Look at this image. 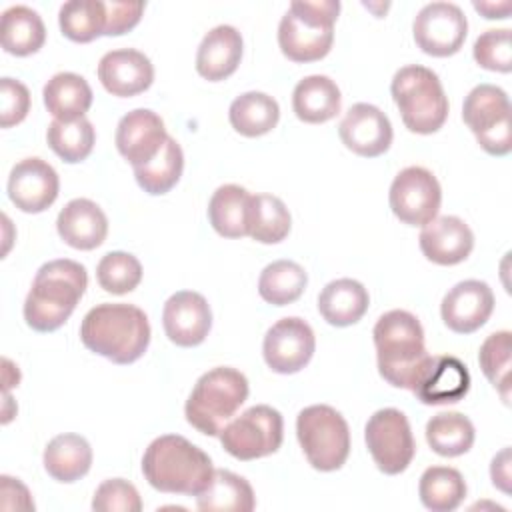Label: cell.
Here are the masks:
<instances>
[{
    "mask_svg": "<svg viewBox=\"0 0 512 512\" xmlns=\"http://www.w3.org/2000/svg\"><path fill=\"white\" fill-rule=\"evenodd\" d=\"M82 344L114 364H132L150 344L146 314L134 304H98L80 324Z\"/></svg>",
    "mask_w": 512,
    "mask_h": 512,
    "instance_id": "1",
    "label": "cell"
},
{
    "mask_svg": "<svg viewBox=\"0 0 512 512\" xmlns=\"http://www.w3.org/2000/svg\"><path fill=\"white\" fill-rule=\"evenodd\" d=\"M142 474L158 492L198 496L212 480L210 456L178 434L154 438L142 456Z\"/></svg>",
    "mask_w": 512,
    "mask_h": 512,
    "instance_id": "2",
    "label": "cell"
},
{
    "mask_svg": "<svg viewBox=\"0 0 512 512\" xmlns=\"http://www.w3.org/2000/svg\"><path fill=\"white\" fill-rule=\"evenodd\" d=\"M88 274L80 262L60 258L40 266L24 300V320L36 332L58 330L86 292Z\"/></svg>",
    "mask_w": 512,
    "mask_h": 512,
    "instance_id": "3",
    "label": "cell"
},
{
    "mask_svg": "<svg viewBox=\"0 0 512 512\" xmlns=\"http://www.w3.org/2000/svg\"><path fill=\"white\" fill-rule=\"evenodd\" d=\"M378 372L396 388H412V382L428 358L420 320L406 310L382 314L372 330Z\"/></svg>",
    "mask_w": 512,
    "mask_h": 512,
    "instance_id": "4",
    "label": "cell"
},
{
    "mask_svg": "<svg viewBox=\"0 0 512 512\" xmlns=\"http://www.w3.org/2000/svg\"><path fill=\"white\" fill-rule=\"evenodd\" d=\"M338 0H294L278 24V46L292 62H316L334 42Z\"/></svg>",
    "mask_w": 512,
    "mask_h": 512,
    "instance_id": "5",
    "label": "cell"
},
{
    "mask_svg": "<svg viewBox=\"0 0 512 512\" xmlns=\"http://www.w3.org/2000/svg\"><path fill=\"white\" fill-rule=\"evenodd\" d=\"M248 398L246 376L230 366H218L204 372L184 406L190 426L206 436H220L222 428Z\"/></svg>",
    "mask_w": 512,
    "mask_h": 512,
    "instance_id": "6",
    "label": "cell"
},
{
    "mask_svg": "<svg viewBox=\"0 0 512 512\" xmlns=\"http://www.w3.org/2000/svg\"><path fill=\"white\" fill-rule=\"evenodd\" d=\"M402 122L410 132L434 134L448 118V98L436 72L420 64L402 66L390 84Z\"/></svg>",
    "mask_w": 512,
    "mask_h": 512,
    "instance_id": "7",
    "label": "cell"
},
{
    "mask_svg": "<svg viewBox=\"0 0 512 512\" xmlns=\"http://www.w3.org/2000/svg\"><path fill=\"white\" fill-rule=\"evenodd\" d=\"M296 436L308 464L320 472L342 468L350 454L348 422L328 404H312L300 410Z\"/></svg>",
    "mask_w": 512,
    "mask_h": 512,
    "instance_id": "8",
    "label": "cell"
},
{
    "mask_svg": "<svg viewBox=\"0 0 512 512\" xmlns=\"http://www.w3.org/2000/svg\"><path fill=\"white\" fill-rule=\"evenodd\" d=\"M510 110L508 94L494 84H478L464 98L462 118L484 152L506 156L512 150Z\"/></svg>",
    "mask_w": 512,
    "mask_h": 512,
    "instance_id": "9",
    "label": "cell"
},
{
    "mask_svg": "<svg viewBox=\"0 0 512 512\" xmlns=\"http://www.w3.org/2000/svg\"><path fill=\"white\" fill-rule=\"evenodd\" d=\"M282 438V414L268 404L244 410L220 432L222 448L238 460H256L274 454L282 446Z\"/></svg>",
    "mask_w": 512,
    "mask_h": 512,
    "instance_id": "10",
    "label": "cell"
},
{
    "mask_svg": "<svg viewBox=\"0 0 512 512\" xmlns=\"http://www.w3.org/2000/svg\"><path fill=\"white\" fill-rule=\"evenodd\" d=\"M364 440L374 464L388 476L404 472L416 454L408 418L396 408L374 412L366 422Z\"/></svg>",
    "mask_w": 512,
    "mask_h": 512,
    "instance_id": "11",
    "label": "cell"
},
{
    "mask_svg": "<svg viewBox=\"0 0 512 512\" xmlns=\"http://www.w3.org/2000/svg\"><path fill=\"white\" fill-rule=\"evenodd\" d=\"M390 208L408 226H424L438 216L442 188L436 176L422 166H408L390 184Z\"/></svg>",
    "mask_w": 512,
    "mask_h": 512,
    "instance_id": "12",
    "label": "cell"
},
{
    "mask_svg": "<svg viewBox=\"0 0 512 512\" xmlns=\"http://www.w3.org/2000/svg\"><path fill=\"white\" fill-rule=\"evenodd\" d=\"M416 46L436 58L456 54L468 34V20L460 6L452 2H430L414 18L412 24Z\"/></svg>",
    "mask_w": 512,
    "mask_h": 512,
    "instance_id": "13",
    "label": "cell"
},
{
    "mask_svg": "<svg viewBox=\"0 0 512 512\" xmlns=\"http://www.w3.org/2000/svg\"><path fill=\"white\" fill-rule=\"evenodd\" d=\"M316 338L310 324L298 316L278 320L264 336L262 354L272 372L296 374L314 356Z\"/></svg>",
    "mask_w": 512,
    "mask_h": 512,
    "instance_id": "14",
    "label": "cell"
},
{
    "mask_svg": "<svg viewBox=\"0 0 512 512\" xmlns=\"http://www.w3.org/2000/svg\"><path fill=\"white\" fill-rule=\"evenodd\" d=\"M416 398L422 404H456L470 390V372L468 366L450 354L430 356L420 366L412 388Z\"/></svg>",
    "mask_w": 512,
    "mask_h": 512,
    "instance_id": "15",
    "label": "cell"
},
{
    "mask_svg": "<svg viewBox=\"0 0 512 512\" xmlns=\"http://www.w3.org/2000/svg\"><path fill=\"white\" fill-rule=\"evenodd\" d=\"M58 190V174L42 158H24L10 170L8 198L22 212H44L58 198Z\"/></svg>",
    "mask_w": 512,
    "mask_h": 512,
    "instance_id": "16",
    "label": "cell"
},
{
    "mask_svg": "<svg viewBox=\"0 0 512 512\" xmlns=\"http://www.w3.org/2000/svg\"><path fill=\"white\" fill-rule=\"evenodd\" d=\"M162 324L170 342L182 348H192L206 340L212 328V312L202 294L180 290L166 300Z\"/></svg>",
    "mask_w": 512,
    "mask_h": 512,
    "instance_id": "17",
    "label": "cell"
},
{
    "mask_svg": "<svg viewBox=\"0 0 512 512\" xmlns=\"http://www.w3.org/2000/svg\"><path fill=\"white\" fill-rule=\"evenodd\" d=\"M342 144L358 156L376 158L392 144V124L388 116L374 104L358 102L348 108L338 126Z\"/></svg>",
    "mask_w": 512,
    "mask_h": 512,
    "instance_id": "18",
    "label": "cell"
},
{
    "mask_svg": "<svg viewBox=\"0 0 512 512\" xmlns=\"http://www.w3.org/2000/svg\"><path fill=\"white\" fill-rule=\"evenodd\" d=\"M494 310L492 288L482 280H464L452 286L440 304L444 324L456 334H472L482 328Z\"/></svg>",
    "mask_w": 512,
    "mask_h": 512,
    "instance_id": "19",
    "label": "cell"
},
{
    "mask_svg": "<svg viewBox=\"0 0 512 512\" xmlns=\"http://www.w3.org/2000/svg\"><path fill=\"white\" fill-rule=\"evenodd\" d=\"M166 138L164 120L148 108H136L120 118L114 140L120 156L136 168L152 160L164 146Z\"/></svg>",
    "mask_w": 512,
    "mask_h": 512,
    "instance_id": "20",
    "label": "cell"
},
{
    "mask_svg": "<svg viewBox=\"0 0 512 512\" xmlns=\"http://www.w3.org/2000/svg\"><path fill=\"white\" fill-rule=\"evenodd\" d=\"M98 80L112 96L130 98L150 88L154 80V66L140 50H110L98 62Z\"/></svg>",
    "mask_w": 512,
    "mask_h": 512,
    "instance_id": "21",
    "label": "cell"
},
{
    "mask_svg": "<svg viewBox=\"0 0 512 512\" xmlns=\"http://www.w3.org/2000/svg\"><path fill=\"white\" fill-rule=\"evenodd\" d=\"M418 242L422 254L430 262L454 266L470 256L474 248V234L458 216H436L422 226Z\"/></svg>",
    "mask_w": 512,
    "mask_h": 512,
    "instance_id": "22",
    "label": "cell"
},
{
    "mask_svg": "<svg viewBox=\"0 0 512 512\" xmlns=\"http://www.w3.org/2000/svg\"><path fill=\"white\" fill-rule=\"evenodd\" d=\"M56 230L68 246L76 250H94L106 240L108 218L96 202L74 198L60 210Z\"/></svg>",
    "mask_w": 512,
    "mask_h": 512,
    "instance_id": "23",
    "label": "cell"
},
{
    "mask_svg": "<svg viewBox=\"0 0 512 512\" xmlns=\"http://www.w3.org/2000/svg\"><path fill=\"white\" fill-rule=\"evenodd\" d=\"M242 58V36L234 26L220 24L206 32L196 52V70L210 82H220L236 72Z\"/></svg>",
    "mask_w": 512,
    "mask_h": 512,
    "instance_id": "24",
    "label": "cell"
},
{
    "mask_svg": "<svg viewBox=\"0 0 512 512\" xmlns=\"http://www.w3.org/2000/svg\"><path fill=\"white\" fill-rule=\"evenodd\" d=\"M368 290L352 278H338L328 282L318 296L320 316L338 328L356 324L368 310Z\"/></svg>",
    "mask_w": 512,
    "mask_h": 512,
    "instance_id": "25",
    "label": "cell"
},
{
    "mask_svg": "<svg viewBox=\"0 0 512 512\" xmlns=\"http://www.w3.org/2000/svg\"><path fill=\"white\" fill-rule=\"evenodd\" d=\"M342 96L334 80L322 74L302 78L292 92V110L298 120L308 124H322L340 112Z\"/></svg>",
    "mask_w": 512,
    "mask_h": 512,
    "instance_id": "26",
    "label": "cell"
},
{
    "mask_svg": "<svg viewBox=\"0 0 512 512\" xmlns=\"http://www.w3.org/2000/svg\"><path fill=\"white\" fill-rule=\"evenodd\" d=\"M46 472L64 484L76 482L92 466V448L80 434H58L44 448Z\"/></svg>",
    "mask_w": 512,
    "mask_h": 512,
    "instance_id": "27",
    "label": "cell"
},
{
    "mask_svg": "<svg viewBox=\"0 0 512 512\" xmlns=\"http://www.w3.org/2000/svg\"><path fill=\"white\" fill-rule=\"evenodd\" d=\"M44 106L54 116V120L72 122L84 118L92 106V88L90 84L74 72L54 74L44 90Z\"/></svg>",
    "mask_w": 512,
    "mask_h": 512,
    "instance_id": "28",
    "label": "cell"
},
{
    "mask_svg": "<svg viewBox=\"0 0 512 512\" xmlns=\"http://www.w3.org/2000/svg\"><path fill=\"white\" fill-rule=\"evenodd\" d=\"M202 512H252L256 506L250 482L230 470H214L210 484L196 496Z\"/></svg>",
    "mask_w": 512,
    "mask_h": 512,
    "instance_id": "29",
    "label": "cell"
},
{
    "mask_svg": "<svg viewBox=\"0 0 512 512\" xmlns=\"http://www.w3.org/2000/svg\"><path fill=\"white\" fill-rule=\"evenodd\" d=\"M2 48L14 56L38 52L46 40V28L36 10L18 4L2 12Z\"/></svg>",
    "mask_w": 512,
    "mask_h": 512,
    "instance_id": "30",
    "label": "cell"
},
{
    "mask_svg": "<svg viewBox=\"0 0 512 512\" xmlns=\"http://www.w3.org/2000/svg\"><path fill=\"white\" fill-rule=\"evenodd\" d=\"M250 192L238 184L220 186L208 202V220L224 238L248 236Z\"/></svg>",
    "mask_w": 512,
    "mask_h": 512,
    "instance_id": "31",
    "label": "cell"
},
{
    "mask_svg": "<svg viewBox=\"0 0 512 512\" xmlns=\"http://www.w3.org/2000/svg\"><path fill=\"white\" fill-rule=\"evenodd\" d=\"M228 118L238 134L256 138L268 134L278 124L280 108L278 102L264 92H244L232 100Z\"/></svg>",
    "mask_w": 512,
    "mask_h": 512,
    "instance_id": "32",
    "label": "cell"
},
{
    "mask_svg": "<svg viewBox=\"0 0 512 512\" xmlns=\"http://www.w3.org/2000/svg\"><path fill=\"white\" fill-rule=\"evenodd\" d=\"M290 212L272 194H252L248 206V236L260 244H278L290 232Z\"/></svg>",
    "mask_w": 512,
    "mask_h": 512,
    "instance_id": "33",
    "label": "cell"
},
{
    "mask_svg": "<svg viewBox=\"0 0 512 512\" xmlns=\"http://www.w3.org/2000/svg\"><path fill=\"white\" fill-rule=\"evenodd\" d=\"M474 424L460 412H440L426 424L428 446L444 458L466 454L474 444Z\"/></svg>",
    "mask_w": 512,
    "mask_h": 512,
    "instance_id": "34",
    "label": "cell"
},
{
    "mask_svg": "<svg viewBox=\"0 0 512 512\" xmlns=\"http://www.w3.org/2000/svg\"><path fill=\"white\" fill-rule=\"evenodd\" d=\"M182 170H184L182 148L172 136H168L164 146L152 160L134 168V176L138 186L144 192L152 196H160L170 192L178 184Z\"/></svg>",
    "mask_w": 512,
    "mask_h": 512,
    "instance_id": "35",
    "label": "cell"
},
{
    "mask_svg": "<svg viewBox=\"0 0 512 512\" xmlns=\"http://www.w3.org/2000/svg\"><path fill=\"white\" fill-rule=\"evenodd\" d=\"M418 494L432 512H452L466 496L464 476L450 466H430L422 472Z\"/></svg>",
    "mask_w": 512,
    "mask_h": 512,
    "instance_id": "36",
    "label": "cell"
},
{
    "mask_svg": "<svg viewBox=\"0 0 512 512\" xmlns=\"http://www.w3.org/2000/svg\"><path fill=\"white\" fill-rule=\"evenodd\" d=\"M308 284V274L298 262L276 260L268 264L258 278V292L272 306L296 302Z\"/></svg>",
    "mask_w": 512,
    "mask_h": 512,
    "instance_id": "37",
    "label": "cell"
},
{
    "mask_svg": "<svg viewBox=\"0 0 512 512\" xmlns=\"http://www.w3.org/2000/svg\"><path fill=\"white\" fill-rule=\"evenodd\" d=\"M58 24L72 42H92L104 34L106 4L100 0H70L60 6Z\"/></svg>",
    "mask_w": 512,
    "mask_h": 512,
    "instance_id": "38",
    "label": "cell"
},
{
    "mask_svg": "<svg viewBox=\"0 0 512 512\" xmlns=\"http://www.w3.org/2000/svg\"><path fill=\"white\" fill-rule=\"evenodd\" d=\"M46 140L56 156L68 164H76L90 156L96 132L88 118H78L72 122L52 120L46 132Z\"/></svg>",
    "mask_w": 512,
    "mask_h": 512,
    "instance_id": "39",
    "label": "cell"
},
{
    "mask_svg": "<svg viewBox=\"0 0 512 512\" xmlns=\"http://www.w3.org/2000/svg\"><path fill=\"white\" fill-rule=\"evenodd\" d=\"M510 358H512V334L500 330L490 334L478 352V362L488 382L502 394L508 404L510 398Z\"/></svg>",
    "mask_w": 512,
    "mask_h": 512,
    "instance_id": "40",
    "label": "cell"
},
{
    "mask_svg": "<svg viewBox=\"0 0 512 512\" xmlns=\"http://www.w3.org/2000/svg\"><path fill=\"white\" fill-rule=\"evenodd\" d=\"M96 280L110 294H128L142 280V264L134 254L108 252L96 266Z\"/></svg>",
    "mask_w": 512,
    "mask_h": 512,
    "instance_id": "41",
    "label": "cell"
},
{
    "mask_svg": "<svg viewBox=\"0 0 512 512\" xmlns=\"http://www.w3.org/2000/svg\"><path fill=\"white\" fill-rule=\"evenodd\" d=\"M474 60L478 66L492 72L512 70V40L508 28H492L482 32L474 42Z\"/></svg>",
    "mask_w": 512,
    "mask_h": 512,
    "instance_id": "42",
    "label": "cell"
},
{
    "mask_svg": "<svg viewBox=\"0 0 512 512\" xmlns=\"http://www.w3.org/2000/svg\"><path fill=\"white\" fill-rule=\"evenodd\" d=\"M92 510L96 512H140L142 500L134 484L124 478L104 480L92 498Z\"/></svg>",
    "mask_w": 512,
    "mask_h": 512,
    "instance_id": "43",
    "label": "cell"
},
{
    "mask_svg": "<svg viewBox=\"0 0 512 512\" xmlns=\"http://www.w3.org/2000/svg\"><path fill=\"white\" fill-rule=\"evenodd\" d=\"M30 110V92L28 88L14 78L0 80V126L10 128L20 124Z\"/></svg>",
    "mask_w": 512,
    "mask_h": 512,
    "instance_id": "44",
    "label": "cell"
},
{
    "mask_svg": "<svg viewBox=\"0 0 512 512\" xmlns=\"http://www.w3.org/2000/svg\"><path fill=\"white\" fill-rule=\"evenodd\" d=\"M106 4V26L104 34L106 36H120L132 30L146 8L144 2H124V0H110Z\"/></svg>",
    "mask_w": 512,
    "mask_h": 512,
    "instance_id": "45",
    "label": "cell"
},
{
    "mask_svg": "<svg viewBox=\"0 0 512 512\" xmlns=\"http://www.w3.org/2000/svg\"><path fill=\"white\" fill-rule=\"evenodd\" d=\"M490 476L492 484L498 486L502 492H510V448H502L492 464H490Z\"/></svg>",
    "mask_w": 512,
    "mask_h": 512,
    "instance_id": "46",
    "label": "cell"
},
{
    "mask_svg": "<svg viewBox=\"0 0 512 512\" xmlns=\"http://www.w3.org/2000/svg\"><path fill=\"white\" fill-rule=\"evenodd\" d=\"M474 8L484 14V18L488 20H502V18H508L510 10H512V2H474Z\"/></svg>",
    "mask_w": 512,
    "mask_h": 512,
    "instance_id": "47",
    "label": "cell"
}]
</instances>
